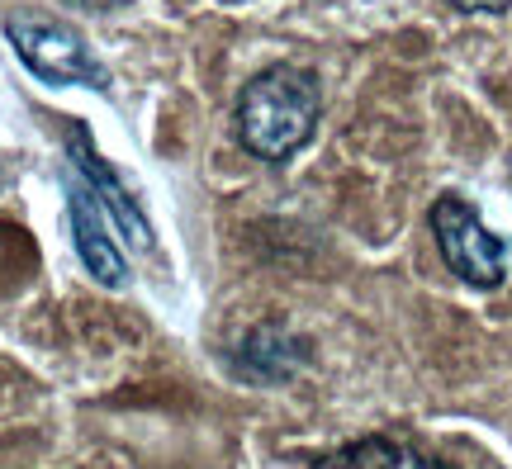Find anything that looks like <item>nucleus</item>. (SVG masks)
Masks as SVG:
<instances>
[{
  "mask_svg": "<svg viewBox=\"0 0 512 469\" xmlns=\"http://www.w3.org/2000/svg\"><path fill=\"white\" fill-rule=\"evenodd\" d=\"M323 114V86L309 67L275 62L238 95V138L256 162H290L313 138Z\"/></svg>",
  "mask_w": 512,
  "mask_h": 469,
  "instance_id": "obj_1",
  "label": "nucleus"
},
{
  "mask_svg": "<svg viewBox=\"0 0 512 469\" xmlns=\"http://www.w3.org/2000/svg\"><path fill=\"white\" fill-rule=\"evenodd\" d=\"M5 38L15 43L19 62L43 81V86H91V91H110V72L105 62L91 53V43L76 34L62 19H10Z\"/></svg>",
  "mask_w": 512,
  "mask_h": 469,
  "instance_id": "obj_2",
  "label": "nucleus"
},
{
  "mask_svg": "<svg viewBox=\"0 0 512 469\" xmlns=\"http://www.w3.org/2000/svg\"><path fill=\"white\" fill-rule=\"evenodd\" d=\"M432 237L441 261L475 289H498L508 275V242L484 228V218L460 195H441L432 204Z\"/></svg>",
  "mask_w": 512,
  "mask_h": 469,
  "instance_id": "obj_3",
  "label": "nucleus"
},
{
  "mask_svg": "<svg viewBox=\"0 0 512 469\" xmlns=\"http://www.w3.org/2000/svg\"><path fill=\"white\" fill-rule=\"evenodd\" d=\"M67 157H72L76 176L91 185L95 199L105 204V214H110V223L124 233L128 247H133V252H152V228H147V218H143V204H138V199H133V190L119 181V171H114V166L95 152L91 133H86L81 124L67 133Z\"/></svg>",
  "mask_w": 512,
  "mask_h": 469,
  "instance_id": "obj_4",
  "label": "nucleus"
},
{
  "mask_svg": "<svg viewBox=\"0 0 512 469\" xmlns=\"http://www.w3.org/2000/svg\"><path fill=\"white\" fill-rule=\"evenodd\" d=\"M67 218H72V242H76V252H81V266L100 285L119 289L128 280V261L119 252V242H114L105 204L95 199V190L81 176H72V185H67Z\"/></svg>",
  "mask_w": 512,
  "mask_h": 469,
  "instance_id": "obj_5",
  "label": "nucleus"
},
{
  "mask_svg": "<svg viewBox=\"0 0 512 469\" xmlns=\"http://www.w3.org/2000/svg\"><path fill=\"white\" fill-rule=\"evenodd\" d=\"M313 469H451V465H441V460L422 455L408 441H394V436H361V441H351L342 451L323 455Z\"/></svg>",
  "mask_w": 512,
  "mask_h": 469,
  "instance_id": "obj_6",
  "label": "nucleus"
},
{
  "mask_svg": "<svg viewBox=\"0 0 512 469\" xmlns=\"http://www.w3.org/2000/svg\"><path fill=\"white\" fill-rule=\"evenodd\" d=\"M451 10H460V15H503L512 0H446Z\"/></svg>",
  "mask_w": 512,
  "mask_h": 469,
  "instance_id": "obj_7",
  "label": "nucleus"
},
{
  "mask_svg": "<svg viewBox=\"0 0 512 469\" xmlns=\"http://www.w3.org/2000/svg\"><path fill=\"white\" fill-rule=\"evenodd\" d=\"M10 242H15V237H10L5 228H0V261H5V252H10Z\"/></svg>",
  "mask_w": 512,
  "mask_h": 469,
  "instance_id": "obj_8",
  "label": "nucleus"
}]
</instances>
